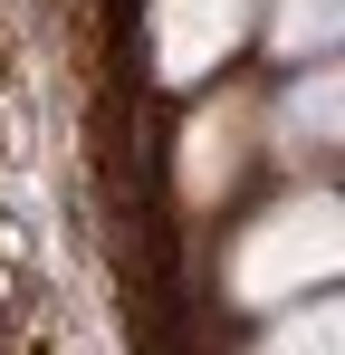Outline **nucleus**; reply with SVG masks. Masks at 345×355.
<instances>
[{
	"label": "nucleus",
	"instance_id": "nucleus-1",
	"mask_svg": "<svg viewBox=\"0 0 345 355\" xmlns=\"http://www.w3.org/2000/svg\"><path fill=\"white\" fill-rule=\"evenodd\" d=\"M336 269H345V211L326 192H297V202H269V221L240 231L230 297L240 307H297V297L336 288Z\"/></svg>",
	"mask_w": 345,
	"mask_h": 355
},
{
	"label": "nucleus",
	"instance_id": "nucleus-2",
	"mask_svg": "<svg viewBox=\"0 0 345 355\" xmlns=\"http://www.w3.org/2000/svg\"><path fill=\"white\" fill-rule=\"evenodd\" d=\"M336 116H345V96H336V77L317 67V77L278 106V125H269V135H278L288 164H317V154H336Z\"/></svg>",
	"mask_w": 345,
	"mask_h": 355
},
{
	"label": "nucleus",
	"instance_id": "nucleus-3",
	"mask_svg": "<svg viewBox=\"0 0 345 355\" xmlns=\"http://www.w3.org/2000/svg\"><path fill=\"white\" fill-rule=\"evenodd\" d=\"M240 154H249V116L221 106V116L202 125V154H182V182H192V202H221L230 173H240Z\"/></svg>",
	"mask_w": 345,
	"mask_h": 355
},
{
	"label": "nucleus",
	"instance_id": "nucleus-4",
	"mask_svg": "<svg viewBox=\"0 0 345 355\" xmlns=\"http://www.w3.org/2000/svg\"><path fill=\"white\" fill-rule=\"evenodd\" d=\"M249 355H345V317H336V297H326V288L297 297V307H288V317H278Z\"/></svg>",
	"mask_w": 345,
	"mask_h": 355
},
{
	"label": "nucleus",
	"instance_id": "nucleus-5",
	"mask_svg": "<svg viewBox=\"0 0 345 355\" xmlns=\"http://www.w3.org/2000/svg\"><path fill=\"white\" fill-rule=\"evenodd\" d=\"M269 49L278 58H326L336 49V0H288L278 19H269Z\"/></svg>",
	"mask_w": 345,
	"mask_h": 355
}]
</instances>
